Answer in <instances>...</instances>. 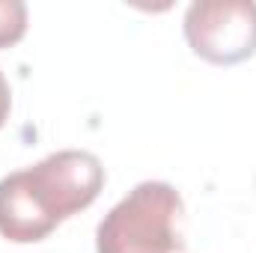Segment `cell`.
<instances>
[{"instance_id": "1", "label": "cell", "mask_w": 256, "mask_h": 253, "mask_svg": "<svg viewBox=\"0 0 256 253\" xmlns=\"http://www.w3.org/2000/svg\"><path fill=\"white\" fill-rule=\"evenodd\" d=\"M104 188L92 152L63 149L0 179V236L18 244L42 242L66 218L84 212Z\"/></svg>"}, {"instance_id": "2", "label": "cell", "mask_w": 256, "mask_h": 253, "mask_svg": "<svg viewBox=\"0 0 256 253\" xmlns=\"http://www.w3.org/2000/svg\"><path fill=\"white\" fill-rule=\"evenodd\" d=\"M182 196L167 182H140L120 200L96 230L98 253H176Z\"/></svg>"}, {"instance_id": "3", "label": "cell", "mask_w": 256, "mask_h": 253, "mask_svg": "<svg viewBox=\"0 0 256 253\" xmlns=\"http://www.w3.org/2000/svg\"><path fill=\"white\" fill-rule=\"evenodd\" d=\"M185 39L196 57L214 66H236L256 54L254 0H200L185 12Z\"/></svg>"}, {"instance_id": "4", "label": "cell", "mask_w": 256, "mask_h": 253, "mask_svg": "<svg viewBox=\"0 0 256 253\" xmlns=\"http://www.w3.org/2000/svg\"><path fill=\"white\" fill-rule=\"evenodd\" d=\"M27 33V6L21 0H0V48L21 42Z\"/></svg>"}, {"instance_id": "5", "label": "cell", "mask_w": 256, "mask_h": 253, "mask_svg": "<svg viewBox=\"0 0 256 253\" xmlns=\"http://www.w3.org/2000/svg\"><path fill=\"white\" fill-rule=\"evenodd\" d=\"M9 108H12V92H9V84H6V78L0 72V128L9 120Z\"/></svg>"}]
</instances>
